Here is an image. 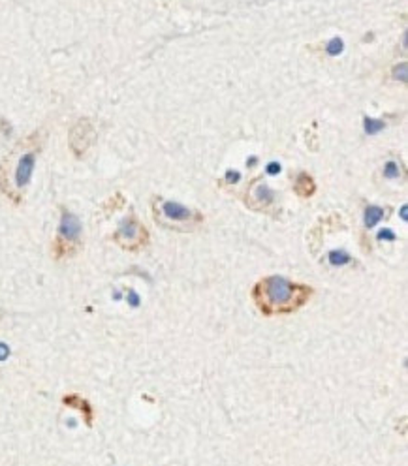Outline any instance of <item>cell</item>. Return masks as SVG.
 <instances>
[{
  "mask_svg": "<svg viewBox=\"0 0 408 466\" xmlns=\"http://www.w3.org/2000/svg\"><path fill=\"white\" fill-rule=\"evenodd\" d=\"M152 212H154L156 222H160L162 226L175 229H194L198 224L203 222L201 212L190 209L186 205H181L177 201L154 200Z\"/></svg>",
  "mask_w": 408,
  "mask_h": 466,
  "instance_id": "obj_2",
  "label": "cell"
},
{
  "mask_svg": "<svg viewBox=\"0 0 408 466\" xmlns=\"http://www.w3.org/2000/svg\"><path fill=\"white\" fill-rule=\"evenodd\" d=\"M342 47H344V45H342V40L335 38L329 42V45H327V53H329V55H339V53L342 51Z\"/></svg>",
  "mask_w": 408,
  "mask_h": 466,
  "instance_id": "obj_13",
  "label": "cell"
},
{
  "mask_svg": "<svg viewBox=\"0 0 408 466\" xmlns=\"http://www.w3.org/2000/svg\"><path fill=\"white\" fill-rule=\"evenodd\" d=\"M32 171H34V154H25L23 158L17 164V169H15V186L23 190L27 184L30 182V177H32Z\"/></svg>",
  "mask_w": 408,
  "mask_h": 466,
  "instance_id": "obj_7",
  "label": "cell"
},
{
  "mask_svg": "<svg viewBox=\"0 0 408 466\" xmlns=\"http://www.w3.org/2000/svg\"><path fill=\"white\" fill-rule=\"evenodd\" d=\"M267 171H269V173H278V171H280V166H278V164H271V166L267 168Z\"/></svg>",
  "mask_w": 408,
  "mask_h": 466,
  "instance_id": "obj_16",
  "label": "cell"
},
{
  "mask_svg": "<svg viewBox=\"0 0 408 466\" xmlns=\"http://www.w3.org/2000/svg\"><path fill=\"white\" fill-rule=\"evenodd\" d=\"M384 128V123L382 121H372V119H365V130L367 133H376Z\"/></svg>",
  "mask_w": 408,
  "mask_h": 466,
  "instance_id": "obj_12",
  "label": "cell"
},
{
  "mask_svg": "<svg viewBox=\"0 0 408 466\" xmlns=\"http://www.w3.org/2000/svg\"><path fill=\"white\" fill-rule=\"evenodd\" d=\"M294 188H295V192H297L299 196L307 198V196H311V194L314 192V182H313V179H311L309 175L301 173V175L297 177V181H295Z\"/></svg>",
  "mask_w": 408,
  "mask_h": 466,
  "instance_id": "obj_9",
  "label": "cell"
},
{
  "mask_svg": "<svg viewBox=\"0 0 408 466\" xmlns=\"http://www.w3.org/2000/svg\"><path fill=\"white\" fill-rule=\"evenodd\" d=\"M382 218H384V209L382 207H374L372 205V207L365 211V226L367 228H374Z\"/></svg>",
  "mask_w": 408,
  "mask_h": 466,
  "instance_id": "obj_10",
  "label": "cell"
},
{
  "mask_svg": "<svg viewBox=\"0 0 408 466\" xmlns=\"http://www.w3.org/2000/svg\"><path fill=\"white\" fill-rule=\"evenodd\" d=\"M62 402L66 404L68 408L79 410V412L83 414V418H85L87 425H89V427L92 425V419H94V410H92V406L89 404V400H85L83 397L76 395V393H72V395H66V397L62 399Z\"/></svg>",
  "mask_w": 408,
  "mask_h": 466,
  "instance_id": "obj_8",
  "label": "cell"
},
{
  "mask_svg": "<svg viewBox=\"0 0 408 466\" xmlns=\"http://www.w3.org/2000/svg\"><path fill=\"white\" fill-rule=\"evenodd\" d=\"M329 261H331V265H342V263H348L350 261V256L348 254H344V252H331L329 254Z\"/></svg>",
  "mask_w": 408,
  "mask_h": 466,
  "instance_id": "obj_11",
  "label": "cell"
},
{
  "mask_svg": "<svg viewBox=\"0 0 408 466\" xmlns=\"http://www.w3.org/2000/svg\"><path fill=\"white\" fill-rule=\"evenodd\" d=\"M275 201V194L273 190L266 186L264 182H258L252 186L250 190V207L252 209H264V207H269L271 203Z\"/></svg>",
  "mask_w": 408,
  "mask_h": 466,
  "instance_id": "obj_6",
  "label": "cell"
},
{
  "mask_svg": "<svg viewBox=\"0 0 408 466\" xmlns=\"http://www.w3.org/2000/svg\"><path fill=\"white\" fill-rule=\"evenodd\" d=\"M79 241H81V222L74 212L62 209L58 233L55 239V245H53V252H55L57 259L72 256L79 247Z\"/></svg>",
  "mask_w": 408,
  "mask_h": 466,
  "instance_id": "obj_3",
  "label": "cell"
},
{
  "mask_svg": "<svg viewBox=\"0 0 408 466\" xmlns=\"http://www.w3.org/2000/svg\"><path fill=\"white\" fill-rule=\"evenodd\" d=\"M2 314H4V312H2V310H0V318H2Z\"/></svg>",
  "mask_w": 408,
  "mask_h": 466,
  "instance_id": "obj_18",
  "label": "cell"
},
{
  "mask_svg": "<svg viewBox=\"0 0 408 466\" xmlns=\"http://www.w3.org/2000/svg\"><path fill=\"white\" fill-rule=\"evenodd\" d=\"M250 295L260 314L271 318L297 312L313 297V288L284 276L269 275L258 280Z\"/></svg>",
  "mask_w": 408,
  "mask_h": 466,
  "instance_id": "obj_1",
  "label": "cell"
},
{
  "mask_svg": "<svg viewBox=\"0 0 408 466\" xmlns=\"http://www.w3.org/2000/svg\"><path fill=\"white\" fill-rule=\"evenodd\" d=\"M395 72H397V74H395V77L401 76V81H405V79H407V76H405V72H407V64H405V62H403V64H401L399 68H395Z\"/></svg>",
  "mask_w": 408,
  "mask_h": 466,
  "instance_id": "obj_15",
  "label": "cell"
},
{
  "mask_svg": "<svg viewBox=\"0 0 408 466\" xmlns=\"http://www.w3.org/2000/svg\"><path fill=\"white\" fill-rule=\"evenodd\" d=\"M384 175H386V177H389V179H395V177H399L397 164H395V162H388L386 169H384Z\"/></svg>",
  "mask_w": 408,
  "mask_h": 466,
  "instance_id": "obj_14",
  "label": "cell"
},
{
  "mask_svg": "<svg viewBox=\"0 0 408 466\" xmlns=\"http://www.w3.org/2000/svg\"><path fill=\"white\" fill-rule=\"evenodd\" d=\"M92 135H94V130H92V126H91V123L87 119L79 121L74 126L72 135H70V143H72V149L76 151V154H81V152L85 151L87 147H89V143H91V139H92Z\"/></svg>",
  "mask_w": 408,
  "mask_h": 466,
  "instance_id": "obj_5",
  "label": "cell"
},
{
  "mask_svg": "<svg viewBox=\"0 0 408 466\" xmlns=\"http://www.w3.org/2000/svg\"><path fill=\"white\" fill-rule=\"evenodd\" d=\"M113 241L124 250L136 252L149 243V231L134 214H130L119 224L117 231L113 233Z\"/></svg>",
  "mask_w": 408,
  "mask_h": 466,
  "instance_id": "obj_4",
  "label": "cell"
},
{
  "mask_svg": "<svg viewBox=\"0 0 408 466\" xmlns=\"http://www.w3.org/2000/svg\"><path fill=\"white\" fill-rule=\"evenodd\" d=\"M237 179H239V173H231V171L228 173V181H237Z\"/></svg>",
  "mask_w": 408,
  "mask_h": 466,
  "instance_id": "obj_17",
  "label": "cell"
}]
</instances>
